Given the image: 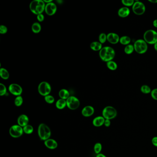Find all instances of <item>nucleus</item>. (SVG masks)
I'll return each instance as SVG.
<instances>
[{"mask_svg":"<svg viewBox=\"0 0 157 157\" xmlns=\"http://www.w3.org/2000/svg\"><path fill=\"white\" fill-rule=\"evenodd\" d=\"M115 55V51L114 49L109 46L103 47L99 52V56L100 59L106 62L113 61Z\"/></svg>","mask_w":157,"mask_h":157,"instance_id":"nucleus-1","label":"nucleus"},{"mask_svg":"<svg viewBox=\"0 0 157 157\" xmlns=\"http://www.w3.org/2000/svg\"><path fill=\"white\" fill-rule=\"evenodd\" d=\"M46 3L42 0H34L30 4V9L31 12L36 15L42 14L45 11Z\"/></svg>","mask_w":157,"mask_h":157,"instance_id":"nucleus-2","label":"nucleus"},{"mask_svg":"<svg viewBox=\"0 0 157 157\" xmlns=\"http://www.w3.org/2000/svg\"><path fill=\"white\" fill-rule=\"evenodd\" d=\"M38 134L41 140L45 141L50 138L51 131L48 125L45 123H42L39 125Z\"/></svg>","mask_w":157,"mask_h":157,"instance_id":"nucleus-3","label":"nucleus"},{"mask_svg":"<svg viewBox=\"0 0 157 157\" xmlns=\"http://www.w3.org/2000/svg\"><path fill=\"white\" fill-rule=\"evenodd\" d=\"M143 40L148 44L154 45L157 42V32L152 29L146 30L143 35Z\"/></svg>","mask_w":157,"mask_h":157,"instance_id":"nucleus-4","label":"nucleus"},{"mask_svg":"<svg viewBox=\"0 0 157 157\" xmlns=\"http://www.w3.org/2000/svg\"><path fill=\"white\" fill-rule=\"evenodd\" d=\"M135 51L138 54H144L148 49V43L143 39H138L135 41L134 45Z\"/></svg>","mask_w":157,"mask_h":157,"instance_id":"nucleus-5","label":"nucleus"},{"mask_svg":"<svg viewBox=\"0 0 157 157\" xmlns=\"http://www.w3.org/2000/svg\"><path fill=\"white\" fill-rule=\"evenodd\" d=\"M102 116L105 119L111 120L117 116L118 112L116 109L112 106H107L104 108L102 111Z\"/></svg>","mask_w":157,"mask_h":157,"instance_id":"nucleus-6","label":"nucleus"},{"mask_svg":"<svg viewBox=\"0 0 157 157\" xmlns=\"http://www.w3.org/2000/svg\"><path fill=\"white\" fill-rule=\"evenodd\" d=\"M132 9L133 13L136 15L141 16L143 15L146 12V6L142 1H136L133 5Z\"/></svg>","mask_w":157,"mask_h":157,"instance_id":"nucleus-7","label":"nucleus"},{"mask_svg":"<svg viewBox=\"0 0 157 157\" xmlns=\"http://www.w3.org/2000/svg\"><path fill=\"white\" fill-rule=\"evenodd\" d=\"M51 87L47 82L43 81L40 83L38 87V91L41 96H48L51 91Z\"/></svg>","mask_w":157,"mask_h":157,"instance_id":"nucleus-8","label":"nucleus"},{"mask_svg":"<svg viewBox=\"0 0 157 157\" xmlns=\"http://www.w3.org/2000/svg\"><path fill=\"white\" fill-rule=\"evenodd\" d=\"M66 105L70 109L72 110H76L79 107L80 101L78 98L74 96H70L66 100Z\"/></svg>","mask_w":157,"mask_h":157,"instance_id":"nucleus-9","label":"nucleus"},{"mask_svg":"<svg viewBox=\"0 0 157 157\" xmlns=\"http://www.w3.org/2000/svg\"><path fill=\"white\" fill-rule=\"evenodd\" d=\"M23 128L19 125H14L11 127L9 129V134L13 138H19L23 134Z\"/></svg>","mask_w":157,"mask_h":157,"instance_id":"nucleus-10","label":"nucleus"},{"mask_svg":"<svg viewBox=\"0 0 157 157\" xmlns=\"http://www.w3.org/2000/svg\"><path fill=\"white\" fill-rule=\"evenodd\" d=\"M8 90L12 94L17 96H21L23 92L22 88L16 84H11L8 87Z\"/></svg>","mask_w":157,"mask_h":157,"instance_id":"nucleus-11","label":"nucleus"},{"mask_svg":"<svg viewBox=\"0 0 157 157\" xmlns=\"http://www.w3.org/2000/svg\"><path fill=\"white\" fill-rule=\"evenodd\" d=\"M57 6L55 3H52L46 4L45 12L47 15L52 16L56 13L57 11Z\"/></svg>","mask_w":157,"mask_h":157,"instance_id":"nucleus-12","label":"nucleus"},{"mask_svg":"<svg viewBox=\"0 0 157 157\" xmlns=\"http://www.w3.org/2000/svg\"><path fill=\"white\" fill-rule=\"evenodd\" d=\"M120 38L118 34L115 33L111 32L107 35V41L113 44H116L119 43Z\"/></svg>","mask_w":157,"mask_h":157,"instance_id":"nucleus-13","label":"nucleus"},{"mask_svg":"<svg viewBox=\"0 0 157 157\" xmlns=\"http://www.w3.org/2000/svg\"><path fill=\"white\" fill-rule=\"evenodd\" d=\"M29 122V119L28 116L25 114H22L20 115L17 119L18 124L23 128L28 125Z\"/></svg>","mask_w":157,"mask_h":157,"instance_id":"nucleus-14","label":"nucleus"},{"mask_svg":"<svg viewBox=\"0 0 157 157\" xmlns=\"http://www.w3.org/2000/svg\"><path fill=\"white\" fill-rule=\"evenodd\" d=\"M94 109L91 106H86L82 111V114L85 117H89L93 115Z\"/></svg>","mask_w":157,"mask_h":157,"instance_id":"nucleus-15","label":"nucleus"},{"mask_svg":"<svg viewBox=\"0 0 157 157\" xmlns=\"http://www.w3.org/2000/svg\"><path fill=\"white\" fill-rule=\"evenodd\" d=\"M130 11L129 7H123L119 9L118 10V14L119 16L121 18L127 17L130 14Z\"/></svg>","mask_w":157,"mask_h":157,"instance_id":"nucleus-16","label":"nucleus"},{"mask_svg":"<svg viewBox=\"0 0 157 157\" xmlns=\"http://www.w3.org/2000/svg\"><path fill=\"white\" fill-rule=\"evenodd\" d=\"M44 144L48 148L55 149L58 147V143L55 140L52 139H49L44 142Z\"/></svg>","mask_w":157,"mask_h":157,"instance_id":"nucleus-17","label":"nucleus"},{"mask_svg":"<svg viewBox=\"0 0 157 157\" xmlns=\"http://www.w3.org/2000/svg\"><path fill=\"white\" fill-rule=\"evenodd\" d=\"M105 119L103 116L96 117L93 120V125L95 127H99L104 125Z\"/></svg>","mask_w":157,"mask_h":157,"instance_id":"nucleus-18","label":"nucleus"},{"mask_svg":"<svg viewBox=\"0 0 157 157\" xmlns=\"http://www.w3.org/2000/svg\"><path fill=\"white\" fill-rule=\"evenodd\" d=\"M90 47L92 50L95 51H100L102 47V45L99 42H93L90 44Z\"/></svg>","mask_w":157,"mask_h":157,"instance_id":"nucleus-19","label":"nucleus"},{"mask_svg":"<svg viewBox=\"0 0 157 157\" xmlns=\"http://www.w3.org/2000/svg\"><path fill=\"white\" fill-rule=\"evenodd\" d=\"M59 96L61 99L66 100L70 96V93L67 90L63 88L59 92Z\"/></svg>","mask_w":157,"mask_h":157,"instance_id":"nucleus-20","label":"nucleus"},{"mask_svg":"<svg viewBox=\"0 0 157 157\" xmlns=\"http://www.w3.org/2000/svg\"><path fill=\"white\" fill-rule=\"evenodd\" d=\"M56 107L58 109L62 110L65 108V106H67L66 105V100L63 99H60L56 101Z\"/></svg>","mask_w":157,"mask_h":157,"instance_id":"nucleus-21","label":"nucleus"},{"mask_svg":"<svg viewBox=\"0 0 157 157\" xmlns=\"http://www.w3.org/2000/svg\"><path fill=\"white\" fill-rule=\"evenodd\" d=\"M42 30V26L38 22H35L33 24L32 26V30L35 34L39 33Z\"/></svg>","mask_w":157,"mask_h":157,"instance_id":"nucleus-22","label":"nucleus"},{"mask_svg":"<svg viewBox=\"0 0 157 157\" xmlns=\"http://www.w3.org/2000/svg\"><path fill=\"white\" fill-rule=\"evenodd\" d=\"M119 42L123 45H128L131 42V38L127 36H123L120 37Z\"/></svg>","mask_w":157,"mask_h":157,"instance_id":"nucleus-23","label":"nucleus"},{"mask_svg":"<svg viewBox=\"0 0 157 157\" xmlns=\"http://www.w3.org/2000/svg\"><path fill=\"white\" fill-rule=\"evenodd\" d=\"M0 76L4 80H7L9 77V73L7 69L1 68L0 69Z\"/></svg>","mask_w":157,"mask_h":157,"instance_id":"nucleus-24","label":"nucleus"},{"mask_svg":"<svg viewBox=\"0 0 157 157\" xmlns=\"http://www.w3.org/2000/svg\"><path fill=\"white\" fill-rule=\"evenodd\" d=\"M106 66L108 69L111 71H115L118 68V65L113 61H110L106 62Z\"/></svg>","mask_w":157,"mask_h":157,"instance_id":"nucleus-25","label":"nucleus"},{"mask_svg":"<svg viewBox=\"0 0 157 157\" xmlns=\"http://www.w3.org/2000/svg\"><path fill=\"white\" fill-rule=\"evenodd\" d=\"M135 51L134 45L132 44H129L128 45L126 46L124 49V51L125 53L127 55H130L132 54Z\"/></svg>","mask_w":157,"mask_h":157,"instance_id":"nucleus-26","label":"nucleus"},{"mask_svg":"<svg viewBox=\"0 0 157 157\" xmlns=\"http://www.w3.org/2000/svg\"><path fill=\"white\" fill-rule=\"evenodd\" d=\"M141 91L142 93L144 94H148L151 93V89L148 85H143L140 88Z\"/></svg>","mask_w":157,"mask_h":157,"instance_id":"nucleus-27","label":"nucleus"},{"mask_svg":"<svg viewBox=\"0 0 157 157\" xmlns=\"http://www.w3.org/2000/svg\"><path fill=\"white\" fill-rule=\"evenodd\" d=\"M23 130L24 132L26 134L30 135V134L32 133L34 131V129H33L32 126L31 125H28L23 127Z\"/></svg>","mask_w":157,"mask_h":157,"instance_id":"nucleus-28","label":"nucleus"},{"mask_svg":"<svg viewBox=\"0 0 157 157\" xmlns=\"http://www.w3.org/2000/svg\"><path fill=\"white\" fill-rule=\"evenodd\" d=\"M23 103V98L21 96H18L15 98L14 100V104L17 106H20L22 105Z\"/></svg>","mask_w":157,"mask_h":157,"instance_id":"nucleus-29","label":"nucleus"},{"mask_svg":"<svg viewBox=\"0 0 157 157\" xmlns=\"http://www.w3.org/2000/svg\"><path fill=\"white\" fill-rule=\"evenodd\" d=\"M102 146L101 143L97 142L94 145V149L95 153L97 154H100L101 150H102Z\"/></svg>","mask_w":157,"mask_h":157,"instance_id":"nucleus-30","label":"nucleus"},{"mask_svg":"<svg viewBox=\"0 0 157 157\" xmlns=\"http://www.w3.org/2000/svg\"><path fill=\"white\" fill-rule=\"evenodd\" d=\"M107 40V35L105 33H101L99 36V42L101 44L105 43Z\"/></svg>","mask_w":157,"mask_h":157,"instance_id":"nucleus-31","label":"nucleus"},{"mask_svg":"<svg viewBox=\"0 0 157 157\" xmlns=\"http://www.w3.org/2000/svg\"><path fill=\"white\" fill-rule=\"evenodd\" d=\"M121 2L123 5H124L125 7H128L131 6L132 7L135 3V1L134 0H122Z\"/></svg>","mask_w":157,"mask_h":157,"instance_id":"nucleus-32","label":"nucleus"},{"mask_svg":"<svg viewBox=\"0 0 157 157\" xmlns=\"http://www.w3.org/2000/svg\"><path fill=\"white\" fill-rule=\"evenodd\" d=\"M7 93V90L5 85L4 84H0V96H5Z\"/></svg>","mask_w":157,"mask_h":157,"instance_id":"nucleus-33","label":"nucleus"},{"mask_svg":"<svg viewBox=\"0 0 157 157\" xmlns=\"http://www.w3.org/2000/svg\"><path fill=\"white\" fill-rule=\"evenodd\" d=\"M44 99L46 102L48 104H53L55 102V99L54 97L51 95H48L44 97Z\"/></svg>","mask_w":157,"mask_h":157,"instance_id":"nucleus-34","label":"nucleus"},{"mask_svg":"<svg viewBox=\"0 0 157 157\" xmlns=\"http://www.w3.org/2000/svg\"><path fill=\"white\" fill-rule=\"evenodd\" d=\"M8 29L7 27L4 25L0 26V33L1 34H5L7 33Z\"/></svg>","mask_w":157,"mask_h":157,"instance_id":"nucleus-35","label":"nucleus"},{"mask_svg":"<svg viewBox=\"0 0 157 157\" xmlns=\"http://www.w3.org/2000/svg\"><path fill=\"white\" fill-rule=\"evenodd\" d=\"M152 98L155 100H157V88H154L152 90L151 93Z\"/></svg>","mask_w":157,"mask_h":157,"instance_id":"nucleus-36","label":"nucleus"},{"mask_svg":"<svg viewBox=\"0 0 157 157\" xmlns=\"http://www.w3.org/2000/svg\"><path fill=\"white\" fill-rule=\"evenodd\" d=\"M44 19H45V17L42 14H40L37 15V19L39 22H42L44 20Z\"/></svg>","mask_w":157,"mask_h":157,"instance_id":"nucleus-37","label":"nucleus"},{"mask_svg":"<svg viewBox=\"0 0 157 157\" xmlns=\"http://www.w3.org/2000/svg\"><path fill=\"white\" fill-rule=\"evenodd\" d=\"M152 143L154 147L157 148V136H155L152 139Z\"/></svg>","mask_w":157,"mask_h":157,"instance_id":"nucleus-38","label":"nucleus"},{"mask_svg":"<svg viewBox=\"0 0 157 157\" xmlns=\"http://www.w3.org/2000/svg\"><path fill=\"white\" fill-rule=\"evenodd\" d=\"M111 124V120L109 119H105V122H104V125L106 127H109L110 126Z\"/></svg>","mask_w":157,"mask_h":157,"instance_id":"nucleus-39","label":"nucleus"},{"mask_svg":"<svg viewBox=\"0 0 157 157\" xmlns=\"http://www.w3.org/2000/svg\"><path fill=\"white\" fill-rule=\"evenodd\" d=\"M152 24H153L154 27L157 28V19L154 20V21L152 22Z\"/></svg>","mask_w":157,"mask_h":157,"instance_id":"nucleus-40","label":"nucleus"},{"mask_svg":"<svg viewBox=\"0 0 157 157\" xmlns=\"http://www.w3.org/2000/svg\"><path fill=\"white\" fill-rule=\"evenodd\" d=\"M96 157H107L106 155L103 154H97Z\"/></svg>","mask_w":157,"mask_h":157,"instance_id":"nucleus-41","label":"nucleus"},{"mask_svg":"<svg viewBox=\"0 0 157 157\" xmlns=\"http://www.w3.org/2000/svg\"><path fill=\"white\" fill-rule=\"evenodd\" d=\"M148 1L152 3H157V0H148Z\"/></svg>","mask_w":157,"mask_h":157,"instance_id":"nucleus-42","label":"nucleus"},{"mask_svg":"<svg viewBox=\"0 0 157 157\" xmlns=\"http://www.w3.org/2000/svg\"><path fill=\"white\" fill-rule=\"evenodd\" d=\"M43 1H44V3H45L47 4L49 3H52L53 1L52 0H49V1H48V0H44Z\"/></svg>","mask_w":157,"mask_h":157,"instance_id":"nucleus-43","label":"nucleus"},{"mask_svg":"<svg viewBox=\"0 0 157 157\" xmlns=\"http://www.w3.org/2000/svg\"><path fill=\"white\" fill-rule=\"evenodd\" d=\"M154 49L156 52H157V42L154 44Z\"/></svg>","mask_w":157,"mask_h":157,"instance_id":"nucleus-44","label":"nucleus"}]
</instances>
